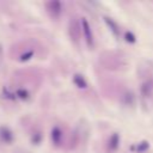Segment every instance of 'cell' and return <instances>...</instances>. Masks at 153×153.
<instances>
[{
  "mask_svg": "<svg viewBox=\"0 0 153 153\" xmlns=\"http://www.w3.org/2000/svg\"><path fill=\"white\" fill-rule=\"evenodd\" d=\"M118 143H120V136H118V134H112L111 136H110V139H109V149H111V151H115V149H117V147H118Z\"/></svg>",
  "mask_w": 153,
  "mask_h": 153,
  "instance_id": "cell-6",
  "label": "cell"
},
{
  "mask_svg": "<svg viewBox=\"0 0 153 153\" xmlns=\"http://www.w3.org/2000/svg\"><path fill=\"white\" fill-rule=\"evenodd\" d=\"M0 140L5 143H10L13 140V134L7 127H1L0 128Z\"/></svg>",
  "mask_w": 153,
  "mask_h": 153,
  "instance_id": "cell-5",
  "label": "cell"
},
{
  "mask_svg": "<svg viewBox=\"0 0 153 153\" xmlns=\"http://www.w3.org/2000/svg\"><path fill=\"white\" fill-rule=\"evenodd\" d=\"M80 23H81V32L84 35V38H85L87 45L91 48V47H93V43H94V38H93V33H92V30H91V25L88 24L86 18H81Z\"/></svg>",
  "mask_w": 153,
  "mask_h": 153,
  "instance_id": "cell-1",
  "label": "cell"
},
{
  "mask_svg": "<svg viewBox=\"0 0 153 153\" xmlns=\"http://www.w3.org/2000/svg\"><path fill=\"white\" fill-rule=\"evenodd\" d=\"M69 36L73 41H78L80 38V33H81V23L79 20H76V18H72L69 20Z\"/></svg>",
  "mask_w": 153,
  "mask_h": 153,
  "instance_id": "cell-3",
  "label": "cell"
},
{
  "mask_svg": "<svg viewBox=\"0 0 153 153\" xmlns=\"http://www.w3.org/2000/svg\"><path fill=\"white\" fill-rule=\"evenodd\" d=\"M62 137H63V131L60 127H54L51 130V141L54 142V145L59 146L62 142Z\"/></svg>",
  "mask_w": 153,
  "mask_h": 153,
  "instance_id": "cell-4",
  "label": "cell"
},
{
  "mask_svg": "<svg viewBox=\"0 0 153 153\" xmlns=\"http://www.w3.org/2000/svg\"><path fill=\"white\" fill-rule=\"evenodd\" d=\"M47 12L50 14L53 18H59L63 11V5L60 1H49L45 4Z\"/></svg>",
  "mask_w": 153,
  "mask_h": 153,
  "instance_id": "cell-2",
  "label": "cell"
},
{
  "mask_svg": "<svg viewBox=\"0 0 153 153\" xmlns=\"http://www.w3.org/2000/svg\"><path fill=\"white\" fill-rule=\"evenodd\" d=\"M105 22H106V24L109 25V27L111 29V31L115 33V35H118V32H120V30H118V26H117V24L112 20V19H110V18H105Z\"/></svg>",
  "mask_w": 153,
  "mask_h": 153,
  "instance_id": "cell-8",
  "label": "cell"
},
{
  "mask_svg": "<svg viewBox=\"0 0 153 153\" xmlns=\"http://www.w3.org/2000/svg\"><path fill=\"white\" fill-rule=\"evenodd\" d=\"M74 84H75L78 87H80V88H85V87L87 86L85 79H84L81 75H74Z\"/></svg>",
  "mask_w": 153,
  "mask_h": 153,
  "instance_id": "cell-7",
  "label": "cell"
}]
</instances>
